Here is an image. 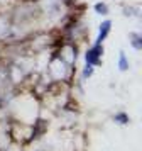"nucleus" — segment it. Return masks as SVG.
<instances>
[{
	"label": "nucleus",
	"instance_id": "nucleus-1",
	"mask_svg": "<svg viewBox=\"0 0 142 151\" xmlns=\"http://www.w3.org/2000/svg\"><path fill=\"white\" fill-rule=\"evenodd\" d=\"M101 51H103V49L100 48V44H96L93 49H90L86 53V61L90 63V65H96V63H98V58H100V55H101Z\"/></svg>",
	"mask_w": 142,
	"mask_h": 151
},
{
	"label": "nucleus",
	"instance_id": "nucleus-2",
	"mask_svg": "<svg viewBox=\"0 0 142 151\" xmlns=\"http://www.w3.org/2000/svg\"><path fill=\"white\" fill-rule=\"evenodd\" d=\"M108 31H110V22H103V26H101V31H100V36H98V41H96V44H100L103 39H105V36L108 34Z\"/></svg>",
	"mask_w": 142,
	"mask_h": 151
},
{
	"label": "nucleus",
	"instance_id": "nucleus-3",
	"mask_svg": "<svg viewBox=\"0 0 142 151\" xmlns=\"http://www.w3.org/2000/svg\"><path fill=\"white\" fill-rule=\"evenodd\" d=\"M128 65H127V60H125V55H120V70H127Z\"/></svg>",
	"mask_w": 142,
	"mask_h": 151
},
{
	"label": "nucleus",
	"instance_id": "nucleus-4",
	"mask_svg": "<svg viewBox=\"0 0 142 151\" xmlns=\"http://www.w3.org/2000/svg\"><path fill=\"white\" fill-rule=\"evenodd\" d=\"M96 12H100V14H107V5H103V4H96Z\"/></svg>",
	"mask_w": 142,
	"mask_h": 151
}]
</instances>
